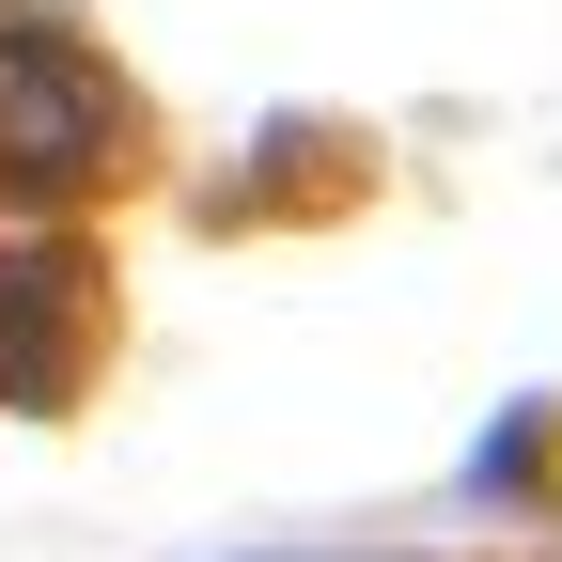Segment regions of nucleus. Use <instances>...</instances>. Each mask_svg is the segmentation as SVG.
Returning a JSON list of instances; mask_svg holds the SVG:
<instances>
[{
  "instance_id": "f257e3e1",
  "label": "nucleus",
  "mask_w": 562,
  "mask_h": 562,
  "mask_svg": "<svg viewBox=\"0 0 562 562\" xmlns=\"http://www.w3.org/2000/svg\"><path fill=\"white\" fill-rule=\"evenodd\" d=\"M125 157H140V94L110 79V47L0 0V220H79L94 188H125Z\"/></svg>"
},
{
  "instance_id": "f03ea898",
  "label": "nucleus",
  "mask_w": 562,
  "mask_h": 562,
  "mask_svg": "<svg viewBox=\"0 0 562 562\" xmlns=\"http://www.w3.org/2000/svg\"><path fill=\"white\" fill-rule=\"evenodd\" d=\"M110 344V266L79 220H0V406H63Z\"/></svg>"
}]
</instances>
